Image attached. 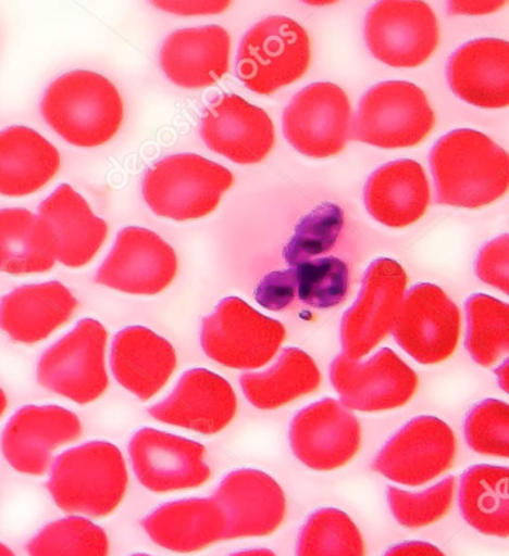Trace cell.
<instances>
[{
  "label": "cell",
  "mask_w": 509,
  "mask_h": 556,
  "mask_svg": "<svg viewBox=\"0 0 509 556\" xmlns=\"http://www.w3.org/2000/svg\"><path fill=\"white\" fill-rule=\"evenodd\" d=\"M436 203L480 210L502 199L509 188V155L474 129H456L432 147Z\"/></svg>",
  "instance_id": "1"
},
{
  "label": "cell",
  "mask_w": 509,
  "mask_h": 556,
  "mask_svg": "<svg viewBox=\"0 0 509 556\" xmlns=\"http://www.w3.org/2000/svg\"><path fill=\"white\" fill-rule=\"evenodd\" d=\"M41 112L60 138L78 148L105 146L124 122L119 88L94 71H72L54 79L44 94Z\"/></svg>",
  "instance_id": "2"
},
{
  "label": "cell",
  "mask_w": 509,
  "mask_h": 556,
  "mask_svg": "<svg viewBox=\"0 0 509 556\" xmlns=\"http://www.w3.org/2000/svg\"><path fill=\"white\" fill-rule=\"evenodd\" d=\"M129 486L126 459L107 440L62 452L51 463L47 488L66 514L105 518L119 509Z\"/></svg>",
  "instance_id": "3"
},
{
  "label": "cell",
  "mask_w": 509,
  "mask_h": 556,
  "mask_svg": "<svg viewBox=\"0 0 509 556\" xmlns=\"http://www.w3.org/2000/svg\"><path fill=\"white\" fill-rule=\"evenodd\" d=\"M234 175L202 155H170L147 170L144 200L158 217L194 222L212 214L234 186Z\"/></svg>",
  "instance_id": "4"
},
{
  "label": "cell",
  "mask_w": 509,
  "mask_h": 556,
  "mask_svg": "<svg viewBox=\"0 0 509 556\" xmlns=\"http://www.w3.org/2000/svg\"><path fill=\"white\" fill-rule=\"evenodd\" d=\"M311 65V39L296 20L272 15L244 35L236 75L258 94H272L299 81Z\"/></svg>",
  "instance_id": "5"
},
{
  "label": "cell",
  "mask_w": 509,
  "mask_h": 556,
  "mask_svg": "<svg viewBox=\"0 0 509 556\" xmlns=\"http://www.w3.org/2000/svg\"><path fill=\"white\" fill-rule=\"evenodd\" d=\"M282 323L260 314L246 300H220L214 312L202 319L200 346L207 357L235 370H258L278 355L286 342Z\"/></svg>",
  "instance_id": "6"
},
{
  "label": "cell",
  "mask_w": 509,
  "mask_h": 556,
  "mask_svg": "<svg viewBox=\"0 0 509 556\" xmlns=\"http://www.w3.org/2000/svg\"><path fill=\"white\" fill-rule=\"evenodd\" d=\"M436 115L426 93L408 81H383L360 99L351 122V139L400 150L422 143L434 130Z\"/></svg>",
  "instance_id": "7"
},
{
  "label": "cell",
  "mask_w": 509,
  "mask_h": 556,
  "mask_svg": "<svg viewBox=\"0 0 509 556\" xmlns=\"http://www.w3.org/2000/svg\"><path fill=\"white\" fill-rule=\"evenodd\" d=\"M107 342L108 331L102 323L82 319L74 330L44 352L36 370L38 382L79 406L96 402L110 387Z\"/></svg>",
  "instance_id": "8"
},
{
  "label": "cell",
  "mask_w": 509,
  "mask_h": 556,
  "mask_svg": "<svg viewBox=\"0 0 509 556\" xmlns=\"http://www.w3.org/2000/svg\"><path fill=\"white\" fill-rule=\"evenodd\" d=\"M455 430L438 416L420 415L392 434L372 462V470L404 486H424L455 466Z\"/></svg>",
  "instance_id": "9"
},
{
  "label": "cell",
  "mask_w": 509,
  "mask_h": 556,
  "mask_svg": "<svg viewBox=\"0 0 509 556\" xmlns=\"http://www.w3.org/2000/svg\"><path fill=\"white\" fill-rule=\"evenodd\" d=\"M328 378L339 402L363 414L400 409L414 399L420 386L417 371L390 348H381L367 362L340 352L328 367Z\"/></svg>",
  "instance_id": "10"
},
{
  "label": "cell",
  "mask_w": 509,
  "mask_h": 556,
  "mask_svg": "<svg viewBox=\"0 0 509 556\" xmlns=\"http://www.w3.org/2000/svg\"><path fill=\"white\" fill-rule=\"evenodd\" d=\"M364 41L384 65L412 70L424 65L438 50V18L426 2L383 0L368 12Z\"/></svg>",
  "instance_id": "11"
},
{
  "label": "cell",
  "mask_w": 509,
  "mask_h": 556,
  "mask_svg": "<svg viewBox=\"0 0 509 556\" xmlns=\"http://www.w3.org/2000/svg\"><path fill=\"white\" fill-rule=\"evenodd\" d=\"M407 287V271L396 260L380 257L369 264L358 299L340 319L343 354L362 359L392 333Z\"/></svg>",
  "instance_id": "12"
},
{
  "label": "cell",
  "mask_w": 509,
  "mask_h": 556,
  "mask_svg": "<svg viewBox=\"0 0 509 556\" xmlns=\"http://www.w3.org/2000/svg\"><path fill=\"white\" fill-rule=\"evenodd\" d=\"M393 338L423 366H436L455 355L462 336V312L443 288L417 283L405 293Z\"/></svg>",
  "instance_id": "13"
},
{
  "label": "cell",
  "mask_w": 509,
  "mask_h": 556,
  "mask_svg": "<svg viewBox=\"0 0 509 556\" xmlns=\"http://www.w3.org/2000/svg\"><path fill=\"white\" fill-rule=\"evenodd\" d=\"M351 103L332 83H314L299 91L283 112V131L298 153L328 159L351 139Z\"/></svg>",
  "instance_id": "14"
},
{
  "label": "cell",
  "mask_w": 509,
  "mask_h": 556,
  "mask_svg": "<svg viewBox=\"0 0 509 556\" xmlns=\"http://www.w3.org/2000/svg\"><path fill=\"white\" fill-rule=\"evenodd\" d=\"M293 455L314 471L343 469L358 457L362 426L339 400L326 397L303 407L290 422Z\"/></svg>",
  "instance_id": "15"
},
{
  "label": "cell",
  "mask_w": 509,
  "mask_h": 556,
  "mask_svg": "<svg viewBox=\"0 0 509 556\" xmlns=\"http://www.w3.org/2000/svg\"><path fill=\"white\" fill-rule=\"evenodd\" d=\"M178 257L156 231L126 227L99 267L95 281L120 293L158 295L174 282Z\"/></svg>",
  "instance_id": "16"
},
{
  "label": "cell",
  "mask_w": 509,
  "mask_h": 556,
  "mask_svg": "<svg viewBox=\"0 0 509 556\" xmlns=\"http://www.w3.org/2000/svg\"><path fill=\"white\" fill-rule=\"evenodd\" d=\"M132 469L156 494L196 490L211 479L207 447L196 440L144 427L129 443Z\"/></svg>",
  "instance_id": "17"
},
{
  "label": "cell",
  "mask_w": 509,
  "mask_h": 556,
  "mask_svg": "<svg viewBox=\"0 0 509 556\" xmlns=\"http://www.w3.org/2000/svg\"><path fill=\"white\" fill-rule=\"evenodd\" d=\"M78 416L58 404H27L11 416L0 435V450L12 469L42 476L53 463L54 451L82 438Z\"/></svg>",
  "instance_id": "18"
},
{
  "label": "cell",
  "mask_w": 509,
  "mask_h": 556,
  "mask_svg": "<svg viewBox=\"0 0 509 556\" xmlns=\"http://www.w3.org/2000/svg\"><path fill=\"white\" fill-rule=\"evenodd\" d=\"M212 498L222 507L226 518L224 542L270 538L286 521V492L262 470L231 471L215 488Z\"/></svg>",
  "instance_id": "19"
},
{
  "label": "cell",
  "mask_w": 509,
  "mask_h": 556,
  "mask_svg": "<svg viewBox=\"0 0 509 556\" xmlns=\"http://www.w3.org/2000/svg\"><path fill=\"white\" fill-rule=\"evenodd\" d=\"M156 421L203 435L222 433L238 414L234 387L203 367L184 371L174 391L148 409Z\"/></svg>",
  "instance_id": "20"
},
{
  "label": "cell",
  "mask_w": 509,
  "mask_h": 556,
  "mask_svg": "<svg viewBox=\"0 0 509 556\" xmlns=\"http://www.w3.org/2000/svg\"><path fill=\"white\" fill-rule=\"evenodd\" d=\"M200 136L211 151L238 164L263 162L275 146L270 114L238 94H223L203 112Z\"/></svg>",
  "instance_id": "21"
},
{
  "label": "cell",
  "mask_w": 509,
  "mask_h": 556,
  "mask_svg": "<svg viewBox=\"0 0 509 556\" xmlns=\"http://www.w3.org/2000/svg\"><path fill=\"white\" fill-rule=\"evenodd\" d=\"M452 93L483 110L509 105V43L504 39L480 38L457 48L447 63Z\"/></svg>",
  "instance_id": "22"
},
{
  "label": "cell",
  "mask_w": 509,
  "mask_h": 556,
  "mask_svg": "<svg viewBox=\"0 0 509 556\" xmlns=\"http://www.w3.org/2000/svg\"><path fill=\"white\" fill-rule=\"evenodd\" d=\"M110 362L119 386L141 402L166 387L178 364L170 340L142 326L126 327L115 334Z\"/></svg>",
  "instance_id": "23"
},
{
  "label": "cell",
  "mask_w": 509,
  "mask_h": 556,
  "mask_svg": "<svg viewBox=\"0 0 509 556\" xmlns=\"http://www.w3.org/2000/svg\"><path fill=\"white\" fill-rule=\"evenodd\" d=\"M160 66L175 86H214L231 66V36L218 24L175 30L160 50Z\"/></svg>",
  "instance_id": "24"
},
{
  "label": "cell",
  "mask_w": 509,
  "mask_h": 556,
  "mask_svg": "<svg viewBox=\"0 0 509 556\" xmlns=\"http://www.w3.org/2000/svg\"><path fill=\"white\" fill-rule=\"evenodd\" d=\"M431 199L426 172L415 160L383 164L364 184L363 200L369 215L390 229H404L422 219Z\"/></svg>",
  "instance_id": "25"
},
{
  "label": "cell",
  "mask_w": 509,
  "mask_h": 556,
  "mask_svg": "<svg viewBox=\"0 0 509 556\" xmlns=\"http://www.w3.org/2000/svg\"><path fill=\"white\" fill-rule=\"evenodd\" d=\"M76 307L78 300L62 282L27 283L0 300V330L14 342L35 345L65 326Z\"/></svg>",
  "instance_id": "26"
},
{
  "label": "cell",
  "mask_w": 509,
  "mask_h": 556,
  "mask_svg": "<svg viewBox=\"0 0 509 556\" xmlns=\"http://www.w3.org/2000/svg\"><path fill=\"white\" fill-rule=\"evenodd\" d=\"M152 543L175 554H198L224 542L226 518L212 497L164 503L141 521Z\"/></svg>",
  "instance_id": "27"
},
{
  "label": "cell",
  "mask_w": 509,
  "mask_h": 556,
  "mask_svg": "<svg viewBox=\"0 0 509 556\" xmlns=\"http://www.w3.org/2000/svg\"><path fill=\"white\" fill-rule=\"evenodd\" d=\"M39 217L53 230L58 260L70 269L94 262L108 238L105 219L96 217L82 194L62 184L39 206Z\"/></svg>",
  "instance_id": "28"
},
{
  "label": "cell",
  "mask_w": 509,
  "mask_h": 556,
  "mask_svg": "<svg viewBox=\"0 0 509 556\" xmlns=\"http://www.w3.org/2000/svg\"><path fill=\"white\" fill-rule=\"evenodd\" d=\"M62 166L58 148L38 131L12 126L0 131V195L26 198L53 181Z\"/></svg>",
  "instance_id": "29"
},
{
  "label": "cell",
  "mask_w": 509,
  "mask_h": 556,
  "mask_svg": "<svg viewBox=\"0 0 509 556\" xmlns=\"http://www.w3.org/2000/svg\"><path fill=\"white\" fill-rule=\"evenodd\" d=\"M323 376L314 358L300 348H284L263 371H246L239 383L248 402L260 410H275L314 394Z\"/></svg>",
  "instance_id": "30"
},
{
  "label": "cell",
  "mask_w": 509,
  "mask_h": 556,
  "mask_svg": "<svg viewBox=\"0 0 509 556\" xmlns=\"http://www.w3.org/2000/svg\"><path fill=\"white\" fill-rule=\"evenodd\" d=\"M58 262L53 230L24 207L0 210V271L14 276L46 274Z\"/></svg>",
  "instance_id": "31"
},
{
  "label": "cell",
  "mask_w": 509,
  "mask_h": 556,
  "mask_svg": "<svg viewBox=\"0 0 509 556\" xmlns=\"http://www.w3.org/2000/svg\"><path fill=\"white\" fill-rule=\"evenodd\" d=\"M459 507L464 522L488 538H509V469L492 464L468 467L460 478Z\"/></svg>",
  "instance_id": "32"
},
{
  "label": "cell",
  "mask_w": 509,
  "mask_h": 556,
  "mask_svg": "<svg viewBox=\"0 0 509 556\" xmlns=\"http://www.w3.org/2000/svg\"><path fill=\"white\" fill-rule=\"evenodd\" d=\"M464 346L472 362L491 369L509 354V305L493 295L476 293L464 302Z\"/></svg>",
  "instance_id": "33"
},
{
  "label": "cell",
  "mask_w": 509,
  "mask_h": 556,
  "mask_svg": "<svg viewBox=\"0 0 509 556\" xmlns=\"http://www.w3.org/2000/svg\"><path fill=\"white\" fill-rule=\"evenodd\" d=\"M296 556H367V543L347 511L322 507L300 527Z\"/></svg>",
  "instance_id": "34"
},
{
  "label": "cell",
  "mask_w": 509,
  "mask_h": 556,
  "mask_svg": "<svg viewBox=\"0 0 509 556\" xmlns=\"http://www.w3.org/2000/svg\"><path fill=\"white\" fill-rule=\"evenodd\" d=\"M29 556H110L111 543L98 523L67 516L47 523L27 545Z\"/></svg>",
  "instance_id": "35"
},
{
  "label": "cell",
  "mask_w": 509,
  "mask_h": 556,
  "mask_svg": "<svg viewBox=\"0 0 509 556\" xmlns=\"http://www.w3.org/2000/svg\"><path fill=\"white\" fill-rule=\"evenodd\" d=\"M456 490V476H447L435 485L419 492L388 486L387 503L399 526L408 530H420L434 526L450 514Z\"/></svg>",
  "instance_id": "36"
},
{
  "label": "cell",
  "mask_w": 509,
  "mask_h": 556,
  "mask_svg": "<svg viewBox=\"0 0 509 556\" xmlns=\"http://www.w3.org/2000/svg\"><path fill=\"white\" fill-rule=\"evenodd\" d=\"M344 217L343 207L336 203H322L311 211L307 217L300 219L295 233L288 240L284 257L288 266L296 267L310 260L320 258L326 252L334 250L343 233Z\"/></svg>",
  "instance_id": "37"
},
{
  "label": "cell",
  "mask_w": 509,
  "mask_h": 556,
  "mask_svg": "<svg viewBox=\"0 0 509 556\" xmlns=\"http://www.w3.org/2000/svg\"><path fill=\"white\" fill-rule=\"evenodd\" d=\"M296 298L315 309H332L347 299L350 270L338 257H320L293 267Z\"/></svg>",
  "instance_id": "38"
},
{
  "label": "cell",
  "mask_w": 509,
  "mask_h": 556,
  "mask_svg": "<svg viewBox=\"0 0 509 556\" xmlns=\"http://www.w3.org/2000/svg\"><path fill=\"white\" fill-rule=\"evenodd\" d=\"M468 446L483 457L509 458V404L486 399L468 412L464 421Z\"/></svg>",
  "instance_id": "39"
},
{
  "label": "cell",
  "mask_w": 509,
  "mask_h": 556,
  "mask_svg": "<svg viewBox=\"0 0 509 556\" xmlns=\"http://www.w3.org/2000/svg\"><path fill=\"white\" fill-rule=\"evenodd\" d=\"M481 281L509 294V236L500 235L481 248L475 263Z\"/></svg>",
  "instance_id": "40"
},
{
  "label": "cell",
  "mask_w": 509,
  "mask_h": 556,
  "mask_svg": "<svg viewBox=\"0 0 509 556\" xmlns=\"http://www.w3.org/2000/svg\"><path fill=\"white\" fill-rule=\"evenodd\" d=\"M256 302L264 309L282 312L296 299L295 269L272 271L259 282L254 293Z\"/></svg>",
  "instance_id": "41"
},
{
  "label": "cell",
  "mask_w": 509,
  "mask_h": 556,
  "mask_svg": "<svg viewBox=\"0 0 509 556\" xmlns=\"http://www.w3.org/2000/svg\"><path fill=\"white\" fill-rule=\"evenodd\" d=\"M383 556H447L443 549L434 543L423 542V540H407V542L396 543L384 552Z\"/></svg>",
  "instance_id": "42"
},
{
  "label": "cell",
  "mask_w": 509,
  "mask_h": 556,
  "mask_svg": "<svg viewBox=\"0 0 509 556\" xmlns=\"http://www.w3.org/2000/svg\"><path fill=\"white\" fill-rule=\"evenodd\" d=\"M154 5L176 14H218L226 10L228 2H156Z\"/></svg>",
  "instance_id": "43"
},
{
  "label": "cell",
  "mask_w": 509,
  "mask_h": 556,
  "mask_svg": "<svg viewBox=\"0 0 509 556\" xmlns=\"http://www.w3.org/2000/svg\"><path fill=\"white\" fill-rule=\"evenodd\" d=\"M504 5L505 2H451L448 3V11L451 14H486Z\"/></svg>",
  "instance_id": "44"
},
{
  "label": "cell",
  "mask_w": 509,
  "mask_h": 556,
  "mask_svg": "<svg viewBox=\"0 0 509 556\" xmlns=\"http://www.w3.org/2000/svg\"><path fill=\"white\" fill-rule=\"evenodd\" d=\"M509 362L508 358L504 359V363L495 369V375L498 376L499 387L502 388L505 393H509V374H508Z\"/></svg>",
  "instance_id": "45"
},
{
  "label": "cell",
  "mask_w": 509,
  "mask_h": 556,
  "mask_svg": "<svg viewBox=\"0 0 509 556\" xmlns=\"http://www.w3.org/2000/svg\"><path fill=\"white\" fill-rule=\"evenodd\" d=\"M228 556H278L274 551L266 549V547H252V549H243L234 552Z\"/></svg>",
  "instance_id": "46"
},
{
  "label": "cell",
  "mask_w": 509,
  "mask_h": 556,
  "mask_svg": "<svg viewBox=\"0 0 509 556\" xmlns=\"http://www.w3.org/2000/svg\"><path fill=\"white\" fill-rule=\"evenodd\" d=\"M7 407H8V399H7L5 391H3L2 388H0V418H2L3 415H5Z\"/></svg>",
  "instance_id": "47"
},
{
  "label": "cell",
  "mask_w": 509,
  "mask_h": 556,
  "mask_svg": "<svg viewBox=\"0 0 509 556\" xmlns=\"http://www.w3.org/2000/svg\"><path fill=\"white\" fill-rule=\"evenodd\" d=\"M0 556H17L12 552L11 547H8L5 543L0 542Z\"/></svg>",
  "instance_id": "48"
},
{
  "label": "cell",
  "mask_w": 509,
  "mask_h": 556,
  "mask_svg": "<svg viewBox=\"0 0 509 556\" xmlns=\"http://www.w3.org/2000/svg\"><path fill=\"white\" fill-rule=\"evenodd\" d=\"M131 556H152V555H148V554H134V555H131Z\"/></svg>",
  "instance_id": "49"
}]
</instances>
